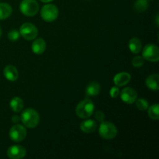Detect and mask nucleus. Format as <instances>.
Masks as SVG:
<instances>
[{"instance_id":"obj_1","label":"nucleus","mask_w":159,"mask_h":159,"mask_svg":"<svg viewBox=\"0 0 159 159\" xmlns=\"http://www.w3.org/2000/svg\"><path fill=\"white\" fill-rule=\"evenodd\" d=\"M20 120L28 128H35L40 122L39 113L32 108H28L22 113Z\"/></svg>"},{"instance_id":"obj_2","label":"nucleus","mask_w":159,"mask_h":159,"mask_svg":"<svg viewBox=\"0 0 159 159\" xmlns=\"http://www.w3.org/2000/svg\"><path fill=\"white\" fill-rule=\"evenodd\" d=\"M95 105L93 101L89 99H85L78 104L75 109V113L79 118L86 119L93 115Z\"/></svg>"},{"instance_id":"obj_3","label":"nucleus","mask_w":159,"mask_h":159,"mask_svg":"<svg viewBox=\"0 0 159 159\" xmlns=\"http://www.w3.org/2000/svg\"><path fill=\"white\" fill-rule=\"evenodd\" d=\"M99 134L103 139H113L117 135V128L109 121H102L99 128Z\"/></svg>"},{"instance_id":"obj_4","label":"nucleus","mask_w":159,"mask_h":159,"mask_svg":"<svg viewBox=\"0 0 159 159\" xmlns=\"http://www.w3.org/2000/svg\"><path fill=\"white\" fill-rule=\"evenodd\" d=\"M20 11L26 16H34L38 12L39 4L36 0H23L20 6Z\"/></svg>"},{"instance_id":"obj_5","label":"nucleus","mask_w":159,"mask_h":159,"mask_svg":"<svg viewBox=\"0 0 159 159\" xmlns=\"http://www.w3.org/2000/svg\"><path fill=\"white\" fill-rule=\"evenodd\" d=\"M40 16L44 21L51 23L58 16V9L53 4H46L42 7Z\"/></svg>"},{"instance_id":"obj_6","label":"nucleus","mask_w":159,"mask_h":159,"mask_svg":"<svg viewBox=\"0 0 159 159\" xmlns=\"http://www.w3.org/2000/svg\"><path fill=\"white\" fill-rule=\"evenodd\" d=\"M20 34L26 40H32L38 35V30L33 23H25L20 26Z\"/></svg>"},{"instance_id":"obj_7","label":"nucleus","mask_w":159,"mask_h":159,"mask_svg":"<svg viewBox=\"0 0 159 159\" xmlns=\"http://www.w3.org/2000/svg\"><path fill=\"white\" fill-rule=\"evenodd\" d=\"M26 129L21 124H16L12 126L9 130V138L14 142H21L26 137Z\"/></svg>"},{"instance_id":"obj_8","label":"nucleus","mask_w":159,"mask_h":159,"mask_svg":"<svg viewBox=\"0 0 159 159\" xmlns=\"http://www.w3.org/2000/svg\"><path fill=\"white\" fill-rule=\"evenodd\" d=\"M142 57L144 60L151 62H158L159 60V49L155 44H148L144 48Z\"/></svg>"},{"instance_id":"obj_9","label":"nucleus","mask_w":159,"mask_h":159,"mask_svg":"<svg viewBox=\"0 0 159 159\" xmlns=\"http://www.w3.org/2000/svg\"><path fill=\"white\" fill-rule=\"evenodd\" d=\"M26 150L21 145H12L7 150V156L11 159H20L26 156Z\"/></svg>"},{"instance_id":"obj_10","label":"nucleus","mask_w":159,"mask_h":159,"mask_svg":"<svg viewBox=\"0 0 159 159\" xmlns=\"http://www.w3.org/2000/svg\"><path fill=\"white\" fill-rule=\"evenodd\" d=\"M120 98L123 102L127 104H132L138 99V93L136 90L130 87L124 89L120 93Z\"/></svg>"},{"instance_id":"obj_11","label":"nucleus","mask_w":159,"mask_h":159,"mask_svg":"<svg viewBox=\"0 0 159 159\" xmlns=\"http://www.w3.org/2000/svg\"><path fill=\"white\" fill-rule=\"evenodd\" d=\"M131 79V75L129 73L125 72H120L116 74L113 78V82L115 85L118 87L124 86L127 85Z\"/></svg>"},{"instance_id":"obj_12","label":"nucleus","mask_w":159,"mask_h":159,"mask_svg":"<svg viewBox=\"0 0 159 159\" xmlns=\"http://www.w3.org/2000/svg\"><path fill=\"white\" fill-rule=\"evenodd\" d=\"M3 74L6 79L10 82H15L18 79V70L13 65H7L3 70Z\"/></svg>"},{"instance_id":"obj_13","label":"nucleus","mask_w":159,"mask_h":159,"mask_svg":"<svg viewBox=\"0 0 159 159\" xmlns=\"http://www.w3.org/2000/svg\"><path fill=\"white\" fill-rule=\"evenodd\" d=\"M80 128L84 133H93L97 128V123L94 120H84L81 123Z\"/></svg>"},{"instance_id":"obj_14","label":"nucleus","mask_w":159,"mask_h":159,"mask_svg":"<svg viewBox=\"0 0 159 159\" xmlns=\"http://www.w3.org/2000/svg\"><path fill=\"white\" fill-rule=\"evenodd\" d=\"M46 50V42L43 38L34 40L32 43V51L36 54H42Z\"/></svg>"},{"instance_id":"obj_15","label":"nucleus","mask_w":159,"mask_h":159,"mask_svg":"<svg viewBox=\"0 0 159 159\" xmlns=\"http://www.w3.org/2000/svg\"><path fill=\"white\" fill-rule=\"evenodd\" d=\"M158 79L159 76L158 74L151 75H149L148 77L146 79V86L148 89H150L153 90V91H158L159 89Z\"/></svg>"},{"instance_id":"obj_16","label":"nucleus","mask_w":159,"mask_h":159,"mask_svg":"<svg viewBox=\"0 0 159 159\" xmlns=\"http://www.w3.org/2000/svg\"><path fill=\"white\" fill-rule=\"evenodd\" d=\"M12 12V9L10 5L6 2L0 3V20L9 18Z\"/></svg>"},{"instance_id":"obj_17","label":"nucleus","mask_w":159,"mask_h":159,"mask_svg":"<svg viewBox=\"0 0 159 159\" xmlns=\"http://www.w3.org/2000/svg\"><path fill=\"white\" fill-rule=\"evenodd\" d=\"M100 92V85L96 82H92L87 85L85 93L88 96H96Z\"/></svg>"},{"instance_id":"obj_18","label":"nucleus","mask_w":159,"mask_h":159,"mask_svg":"<svg viewBox=\"0 0 159 159\" xmlns=\"http://www.w3.org/2000/svg\"><path fill=\"white\" fill-rule=\"evenodd\" d=\"M129 49L134 54H138L142 48V43L140 39L133 37L129 41Z\"/></svg>"},{"instance_id":"obj_19","label":"nucleus","mask_w":159,"mask_h":159,"mask_svg":"<svg viewBox=\"0 0 159 159\" xmlns=\"http://www.w3.org/2000/svg\"><path fill=\"white\" fill-rule=\"evenodd\" d=\"M10 105L11 109L12 111L16 112V113H20L23 110L24 104H23V100L20 97H14L11 99L10 101Z\"/></svg>"},{"instance_id":"obj_20","label":"nucleus","mask_w":159,"mask_h":159,"mask_svg":"<svg viewBox=\"0 0 159 159\" xmlns=\"http://www.w3.org/2000/svg\"><path fill=\"white\" fill-rule=\"evenodd\" d=\"M134 8L138 12H144L148 8V0H137Z\"/></svg>"},{"instance_id":"obj_21","label":"nucleus","mask_w":159,"mask_h":159,"mask_svg":"<svg viewBox=\"0 0 159 159\" xmlns=\"http://www.w3.org/2000/svg\"><path fill=\"white\" fill-rule=\"evenodd\" d=\"M158 110H159V106L158 103L151 106L149 108H148V112L149 117L152 120H158L159 118Z\"/></svg>"},{"instance_id":"obj_22","label":"nucleus","mask_w":159,"mask_h":159,"mask_svg":"<svg viewBox=\"0 0 159 159\" xmlns=\"http://www.w3.org/2000/svg\"><path fill=\"white\" fill-rule=\"evenodd\" d=\"M136 107L137 108L141 111H145L148 108V102L144 99H136Z\"/></svg>"},{"instance_id":"obj_23","label":"nucleus","mask_w":159,"mask_h":159,"mask_svg":"<svg viewBox=\"0 0 159 159\" xmlns=\"http://www.w3.org/2000/svg\"><path fill=\"white\" fill-rule=\"evenodd\" d=\"M144 64V58L142 56H136L132 60V65L135 68H141Z\"/></svg>"},{"instance_id":"obj_24","label":"nucleus","mask_w":159,"mask_h":159,"mask_svg":"<svg viewBox=\"0 0 159 159\" xmlns=\"http://www.w3.org/2000/svg\"><path fill=\"white\" fill-rule=\"evenodd\" d=\"M20 34L19 31L16 30H12L9 31L8 34V38L11 40V41H16L20 38Z\"/></svg>"},{"instance_id":"obj_25","label":"nucleus","mask_w":159,"mask_h":159,"mask_svg":"<svg viewBox=\"0 0 159 159\" xmlns=\"http://www.w3.org/2000/svg\"><path fill=\"white\" fill-rule=\"evenodd\" d=\"M110 94L112 98H116L119 96L120 94V89L118 88V86H114V87H112L110 91Z\"/></svg>"},{"instance_id":"obj_26","label":"nucleus","mask_w":159,"mask_h":159,"mask_svg":"<svg viewBox=\"0 0 159 159\" xmlns=\"http://www.w3.org/2000/svg\"><path fill=\"white\" fill-rule=\"evenodd\" d=\"M95 118H96V120L99 121V122H102V121L104 120L105 115H104V113H102V111L98 110V111L96 112V113H95Z\"/></svg>"},{"instance_id":"obj_27","label":"nucleus","mask_w":159,"mask_h":159,"mask_svg":"<svg viewBox=\"0 0 159 159\" xmlns=\"http://www.w3.org/2000/svg\"><path fill=\"white\" fill-rule=\"evenodd\" d=\"M12 121L14 124H17L20 121V117H19V116H16V115H14L12 117Z\"/></svg>"},{"instance_id":"obj_28","label":"nucleus","mask_w":159,"mask_h":159,"mask_svg":"<svg viewBox=\"0 0 159 159\" xmlns=\"http://www.w3.org/2000/svg\"><path fill=\"white\" fill-rule=\"evenodd\" d=\"M40 1H41L42 2H44V3H48V2H52L53 0H40Z\"/></svg>"},{"instance_id":"obj_29","label":"nucleus","mask_w":159,"mask_h":159,"mask_svg":"<svg viewBox=\"0 0 159 159\" xmlns=\"http://www.w3.org/2000/svg\"><path fill=\"white\" fill-rule=\"evenodd\" d=\"M2 31L1 27H0V38H1V37H2Z\"/></svg>"}]
</instances>
